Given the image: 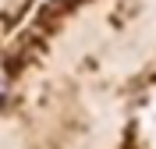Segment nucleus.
<instances>
[{
  "instance_id": "f257e3e1",
  "label": "nucleus",
  "mask_w": 156,
  "mask_h": 149,
  "mask_svg": "<svg viewBox=\"0 0 156 149\" xmlns=\"http://www.w3.org/2000/svg\"><path fill=\"white\" fill-rule=\"evenodd\" d=\"M4 92H7V89H4V78H0V99H4Z\"/></svg>"
}]
</instances>
